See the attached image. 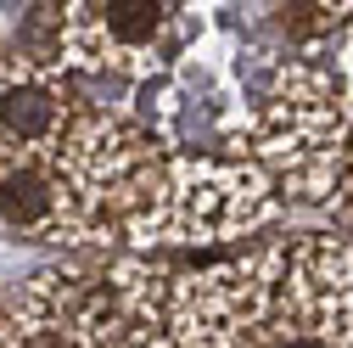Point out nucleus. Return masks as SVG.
<instances>
[{
	"mask_svg": "<svg viewBox=\"0 0 353 348\" xmlns=\"http://www.w3.org/2000/svg\"><path fill=\"white\" fill-rule=\"evenodd\" d=\"M353 141V79L325 57H281L247 107V157L281 208H331Z\"/></svg>",
	"mask_w": 353,
	"mask_h": 348,
	"instance_id": "obj_1",
	"label": "nucleus"
},
{
	"mask_svg": "<svg viewBox=\"0 0 353 348\" xmlns=\"http://www.w3.org/2000/svg\"><path fill=\"white\" fill-rule=\"evenodd\" d=\"M57 186V253L62 258H107L123 247V225L146 208L163 146L141 129L135 113L118 107H79L68 135L46 157Z\"/></svg>",
	"mask_w": 353,
	"mask_h": 348,
	"instance_id": "obj_2",
	"label": "nucleus"
},
{
	"mask_svg": "<svg viewBox=\"0 0 353 348\" xmlns=\"http://www.w3.org/2000/svg\"><path fill=\"white\" fill-rule=\"evenodd\" d=\"M286 208L252 157H163V174L146 197V208L123 225L129 253H230L275 231Z\"/></svg>",
	"mask_w": 353,
	"mask_h": 348,
	"instance_id": "obj_3",
	"label": "nucleus"
},
{
	"mask_svg": "<svg viewBox=\"0 0 353 348\" xmlns=\"http://www.w3.org/2000/svg\"><path fill=\"white\" fill-rule=\"evenodd\" d=\"M202 34L185 0H68L51 6V62L73 79L157 84L180 68Z\"/></svg>",
	"mask_w": 353,
	"mask_h": 348,
	"instance_id": "obj_4",
	"label": "nucleus"
},
{
	"mask_svg": "<svg viewBox=\"0 0 353 348\" xmlns=\"http://www.w3.org/2000/svg\"><path fill=\"white\" fill-rule=\"evenodd\" d=\"M292 236H258L247 247L191 258L168 281L163 337L168 348H241L263 320L275 315V292L286 270Z\"/></svg>",
	"mask_w": 353,
	"mask_h": 348,
	"instance_id": "obj_5",
	"label": "nucleus"
},
{
	"mask_svg": "<svg viewBox=\"0 0 353 348\" xmlns=\"http://www.w3.org/2000/svg\"><path fill=\"white\" fill-rule=\"evenodd\" d=\"M275 315L314 348H353V236L297 231L286 242Z\"/></svg>",
	"mask_w": 353,
	"mask_h": 348,
	"instance_id": "obj_6",
	"label": "nucleus"
},
{
	"mask_svg": "<svg viewBox=\"0 0 353 348\" xmlns=\"http://www.w3.org/2000/svg\"><path fill=\"white\" fill-rule=\"evenodd\" d=\"M84 96L79 79L51 62V51H0V168L6 163H46Z\"/></svg>",
	"mask_w": 353,
	"mask_h": 348,
	"instance_id": "obj_7",
	"label": "nucleus"
},
{
	"mask_svg": "<svg viewBox=\"0 0 353 348\" xmlns=\"http://www.w3.org/2000/svg\"><path fill=\"white\" fill-rule=\"evenodd\" d=\"M0 348H101L90 331V264L46 258L0 298Z\"/></svg>",
	"mask_w": 353,
	"mask_h": 348,
	"instance_id": "obj_8",
	"label": "nucleus"
},
{
	"mask_svg": "<svg viewBox=\"0 0 353 348\" xmlns=\"http://www.w3.org/2000/svg\"><path fill=\"white\" fill-rule=\"evenodd\" d=\"M174 258L157 253H107L90 264V331L101 348H168L163 309H168V281Z\"/></svg>",
	"mask_w": 353,
	"mask_h": 348,
	"instance_id": "obj_9",
	"label": "nucleus"
},
{
	"mask_svg": "<svg viewBox=\"0 0 353 348\" xmlns=\"http://www.w3.org/2000/svg\"><path fill=\"white\" fill-rule=\"evenodd\" d=\"M57 186L46 163H6L0 168V236L57 247Z\"/></svg>",
	"mask_w": 353,
	"mask_h": 348,
	"instance_id": "obj_10",
	"label": "nucleus"
},
{
	"mask_svg": "<svg viewBox=\"0 0 353 348\" xmlns=\"http://www.w3.org/2000/svg\"><path fill=\"white\" fill-rule=\"evenodd\" d=\"M270 28L292 46L297 57H320V39L353 28V0H314V6H270Z\"/></svg>",
	"mask_w": 353,
	"mask_h": 348,
	"instance_id": "obj_11",
	"label": "nucleus"
},
{
	"mask_svg": "<svg viewBox=\"0 0 353 348\" xmlns=\"http://www.w3.org/2000/svg\"><path fill=\"white\" fill-rule=\"evenodd\" d=\"M331 231L353 236V141H347V157H342V180H336V197H331Z\"/></svg>",
	"mask_w": 353,
	"mask_h": 348,
	"instance_id": "obj_12",
	"label": "nucleus"
},
{
	"mask_svg": "<svg viewBox=\"0 0 353 348\" xmlns=\"http://www.w3.org/2000/svg\"><path fill=\"white\" fill-rule=\"evenodd\" d=\"M241 348H314V342H308V337H297V331H292L281 315H270V320H263V326H258V331L241 342Z\"/></svg>",
	"mask_w": 353,
	"mask_h": 348,
	"instance_id": "obj_13",
	"label": "nucleus"
},
{
	"mask_svg": "<svg viewBox=\"0 0 353 348\" xmlns=\"http://www.w3.org/2000/svg\"><path fill=\"white\" fill-rule=\"evenodd\" d=\"M0 51H6V34H0Z\"/></svg>",
	"mask_w": 353,
	"mask_h": 348,
	"instance_id": "obj_14",
	"label": "nucleus"
}]
</instances>
